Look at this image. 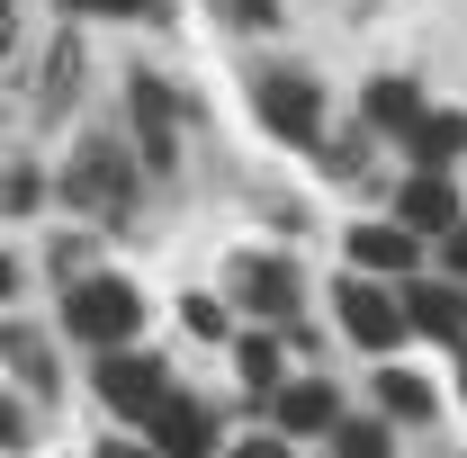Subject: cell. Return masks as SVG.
<instances>
[{
  "instance_id": "14",
  "label": "cell",
  "mask_w": 467,
  "mask_h": 458,
  "mask_svg": "<svg viewBox=\"0 0 467 458\" xmlns=\"http://www.w3.org/2000/svg\"><path fill=\"white\" fill-rule=\"evenodd\" d=\"M279 422H288V432H324V422H333V387H324V378L288 387V396H279Z\"/></svg>"
},
{
  "instance_id": "26",
  "label": "cell",
  "mask_w": 467,
  "mask_h": 458,
  "mask_svg": "<svg viewBox=\"0 0 467 458\" xmlns=\"http://www.w3.org/2000/svg\"><path fill=\"white\" fill-rule=\"evenodd\" d=\"M9 287H18V261H9V252H0V297H9Z\"/></svg>"
},
{
  "instance_id": "20",
  "label": "cell",
  "mask_w": 467,
  "mask_h": 458,
  "mask_svg": "<svg viewBox=\"0 0 467 458\" xmlns=\"http://www.w3.org/2000/svg\"><path fill=\"white\" fill-rule=\"evenodd\" d=\"M0 207H9V216H27V207H36V172H9V189H0Z\"/></svg>"
},
{
  "instance_id": "4",
  "label": "cell",
  "mask_w": 467,
  "mask_h": 458,
  "mask_svg": "<svg viewBox=\"0 0 467 458\" xmlns=\"http://www.w3.org/2000/svg\"><path fill=\"white\" fill-rule=\"evenodd\" d=\"M99 396L117 413H153L162 404V359H144V350H99Z\"/></svg>"
},
{
  "instance_id": "12",
  "label": "cell",
  "mask_w": 467,
  "mask_h": 458,
  "mask_svg": "<svg viewBox=\"0 0 467 458\" xmlns=\"http://www.w3.org/2000/svg\"><path fill=\"white\" fill-rule=\"evenodd\" d=\"M350 261H359V270H405L413 234L405 225H359V234H350Z\"/></svg>"
},
{
  "instance_id": "23",
  "label": "cell",
  "mask_w": 467,
  "mask_h": 458,
  "mask_svg": "<svg viewBox=\"0 0 467 458\" xmlns=\"http://www.w3.org/2000/svg\"><path fill=\"white\" fill-rule=\"evenodd\" d=\"M234 9H243V18H261V27L279 18V0H234Z\"/></svg>"
},
{
  "instance_id": "13",
  "label": "cell",
  "mask_w": 467,
  "mask_h": 458,
  "mask_svg": "<svg viewBox=\"0 0 467 458\" xmlns=\"http://www.w3.org/2000/svg\"><path fill=\"white\" fill-rule=\"evenodd\" d=\"M0 350H9V369H18V378H27L36 396H55V350L36 342L27 324H9V333H0Z\"/></svg>"
},
{
  "instance_id": "24",
  "label": "cell",
  "mask_w": 467,
  "mask_h": 458,
  "mask_svg": "<svg viewBox=\"0 0 467 458\" xmlns=\"http://www.w3.org/2000/svg\"><path fill=\"white\" fill-rule=\"evenodd\" d=\"M234 458H288V450H279V441H243Z\"/></svg>"
},
{
  "instance_id": "19",
  "label": "cell",
  "mask_w": 467,
  "mask_h": 458,
  "mask_svg": "<svg viewBox=\"0 0 467 458\" xmlns=\"http://www.w3.org/2000/svg\"><path fill=\"white\" fill-rule=\"evenodd\" d=\"M243 378L270 387V378H279V342H243Z\"/></svg>"
},
{
  "instance_id": "16",
  "label": "cell",
  "mask_w": 467,
  "mask_h": 458,
  "mask_svg": "<svg viewBox=\"0 0 467 458\" xmlns=\"http://www.w3.org/2000/svg\"><path fill=\"white\" fill-rule=\"evenodd\" d=\"M378 404H387V413H431V387L405 378V369H387V378H378Z\"/></svg>"
},
{
  "instance_id": "9",
  "label": "cell",
  "mask_w": 467,
  "mask_h": 458,
  "mask_svg": "<svg viewBox=\"0 0 467 458\" xmlns=\"http://www.w3.org/2000/svg\"><path fill=\"white\" fill-rule=\"evenodd\" d=\"M413 225H459V189H450L441 172H413L405 180V234Z\"/></svg>"
},
{
  "instance_id": "3",
  "label": "cell",
  "mask_w": 467,
  "mask_h": 458,
  "mask_svg": "<svg viewBox=\"0 0 467 458\" xmlns=\"http://www.w3.org/2000/svg\"><path fill=\"white\" fill-rule=\"evenodd\" d=\"M333 306H342V333H350L359 350H387L396 333H405V306H396L378 279H342V297H333Z\"/></svg>"
},
{
  "instance_id": "1",
  "label": "cell",
  "mask_w": 467,
  "mask_h": 458,
  "mask_svg": "<svg viewBox=\"0 0 467 458\" xmlns=\"http://www.w3.org/2000/svg\"><path fill=\"white\" fill-rule=\"evenodd\" d=\"M63 324H72V333H90L99 350H126V333L144 324V306H135V287H126V279H72Z\"/></svg>"
},
{
  "instance_id": "8",
  "label": "cell",
  "mask_w": 467,
  "mask_h": 458,
  "mask_svg": "<svg viewBox=\"0 0 467 458\" xmlns=\"http://www.w3.org/2000/svg\"><path fill=\"white\" fill-rule=\"evenodd\" d=\"M234 287H243V306H261V315H288V306H296V270H288V261H243Z\"/></svg>"
},
{
  "instance_id": "21",
  "label": "cell",
  "mask_w": 467,
  "mask_h": 458,
  "mask_svg": "<svg viewBox=\"0 0 467 458\" xmlns=\"http://www.w3.org/2000/svg\"><path fill=\"white\" fill-rule=\"evenodd\" d=\"M18 441H27V413H18V404L0 396V450H18Z\"/></svg>"
},
{
  "instance_id": "11",
  "label": "cell",
  "mask_w": 467,
  "mask_h": 458,
  "mask_svg": "<svg viewBox=\"0 0 467 458\" xmlns=\"http://www.w3.org/2000/svg\"><path fill=\"white\" fill-rule=\"evenodd\" d=\"M405 324H413V333H450V342H467V333H459L467 306L450 297V287H413V297H405Z\"/></svg>"
},
{
  "instance_id": "7",
  "label": "cell",
  "mask_w": 467,
  "mask_h": 458,
  "mask_svg": "<svg viewBox=\"0 0 467 458\" xmlns=\"http://www.w3.org/2000/svg\"><path fill=\"white\" fill-rule=\"evenodd\" d=\"M261 117H270L288 144H315V117H324V99H315V81L279 72V81H261Z\"/></svg>"
},
{
  "instance_id": "27",
  "label": "cell",
  "mask_w": 467,
  "mask_h": 458,
  "mask_svg": "<svg viewBox=\"0 0 467 458\" xmlns=\"http://www.w3.org/2000/svg\"><path fill=\"white\" fill-rule=\"evenodd\" d=\"M90 9H117V18H126V9H144V0H90Z\"/></svg>"
},
{
  "instance_id": "15",
  "label": "cell",
  "mask_w": 467,
  "mask_h": 458,
  "mask_svg": "<svg viewBox=\"0 0 467 458\" xmlns=\"http://www.w3.org/2000/svg\"><path fill=\"white\" fill-rule=\"evenodd\" d=\"M368 117H378V126H387V135H413V81H368Z\"/></svg>"
},
{
  "instance_id": "2",
  "label": "cell",
  "mask_w": 467,
  "mask_h": 458,
  "mask_svg": "<svg viewBox=\"0 0 467 458\" xmlns=\"http://www.w3.org/2000/svg\"><path fill=\"white\" fill-rule=\"evenodd\" d=\"M72 198H81L90 216H126V207H135V172H126V153H117V144H81V162H72Z\"/></svg>"
},
{
  "instance_id": "25",
  "label": "cell",
  "mask_w": 467,
  "mask_h": 458,
  "mask_svg": "<svg viewBox=\"0 0 467 458\" xmlns=\"http://www.w3.org/2000/svg\"><path fill=\"white\" fill-rule=\"evenodd\" d=\"M9 36H18V18H9V0H0V55H9Z\"/></svg>"
},
{
  "instance_id": "18",
  "label": "cell",
  "mask_w": 467,
  "mask_h": 458,
  "mask_svg": "<svg viewBox=\"0 0 467 458\" xmlns=\"http://www.w3.org/2000/svg\"><path fill=\"white\" fill-rule=\"evenodd\" d=\"M72 72H81V46H72V36H55V72H46V109H63Z\"/></svg>"
},
{
  "instance_id": "5",
  "label": "cell",
  "mask_w": 467,
  "mask_h": 458,
  "mask_svg": "<svg viewBox=\"0 0 467 458\" xmlns=\"http://www.w3.org/2000/svg\"><path fill=\"white\" fill-rule=\"evenodd\" d=\"M135 135H144V172H171L180 162V135H171V90L153 81V72H135Z\"/></svg>"
},
{
  "instance_id": "22",
  "label": "cell",
  "mask_w": 467,
  "mask_h": 458,
  "mask_svg": "<svg viewBox=\"0 0 467 458\" xmlns=\"http://www.w3.org/2000/svg\"><path fill=\"white\" fill-rule=\"evenodd\" d=\"M450 270L467 279V225H450Z\"/></svg>"
},
{
  "instance_id": "6",
  "label": "cell",
  "mask_w": 467,
  "mask_h": 458,
  "mask_svg": "<svg viewBox=\"0 0 467 458\" xmlns=\"http://www.w3.org/2000/svg\"><path fill=\"white\" fill-rule=\"evenodd\" d=\"M207 450H216V422L198 404H180V396L153 404V458H207Z\"/></svg>"
},
{
  "instance_id": "17",
  "label": "cell",
  "mask_w": 467,
  "mask_h": 458,
  "mask_svg": "<svg viewBox=\"0 0 467 458\" xmlns=\"http://www.w3.org/2000/svg\"><path fill=\"white\" fill-rule=\"evenodd\" d=\"M333 450H342V458H387V432H378V422H342Z\"/></svg>"
},
{
  "instance_id": "10",
  "label": "cell",
  "mask_w": 467,
  "mask_h": 458,
  "mask_svg": "<svg viewBox=\"0 0 467 458\" xmlns=\"http://www.w3.org/2000/svg\"><path fill=\"white\" fill-rule=\"evenodd\" d=\"M413 162H422V172H441V162H450V153H467V117H413Z\"/></svg>"
},
{
  "instance_id": "28",
  "label": "cell",
  "mask_w": 467,
  "mask_h": 458,
  "mask_svg": "<svg viewBox=\"0 0 467 458\" xmlns=\"http://www.w3.org/2000/svg\"><path fill=\"white\" fill-rule=\"evenodd\" d=\"M109 458H153V450H109Z\"/></svg>"
}]
</instances>
